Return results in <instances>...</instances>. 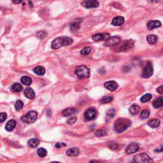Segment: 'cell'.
<instances>
[{"label":"cell","mask_w":163,"mask_h":163,"mask_svg":"<svg viewBox=\"0 0 163 163\" xmlns=\"http://www.w3.org/2000/svg\"><path fill=\"white\" fill-rule=\"evenodd\" d=\"M146 40L150 44H155L157 41V36L155 34H149L146 36Z\"/></svg>","instance_id":"25"},{"label":"cell","mask_w":163,"mask_h":163,"mask_svg":"<svg viewBox=\"0 0 163 163\" xmlns=\"http://www.w3.org/2000/svg\"><path fill=\"white\" fill-rule=\"evenodd\" d=\"M82 22V19H76V20H75L71 24V26H70V30H71V31L73 32L78 31L80 28V24Z\"/></svg>","instance_id":"14"},{"label":"cell","mask_w":163,"mask_h":163,"mask_svg":"<svg viewBox=\"0 0 163 163\" xmlns=\"http://www.w3.org/2000/svg\"><path fill=\"white\" fill-rule=\"evenodd\" d=\"M110 38V35L109 34H107V33H98V34H96L92 36V39L93 40H94L95 41H102V40H107L108 38Z\"/></svg>","instance_id":"12"},{"label":"cell","mask_w":163,"mask_h":163,"mask_svg":"<svg viewBox=\"0 0 163 163\" xmlns=\"http://www.w3.org/2000/svg\"><path fill=\"white\" fill-rule=\"evenodd\" d=\"M91 50H92V49H91V47H84V49H83L81 50L80 54H82V55H84V56L88 55V54H89L91 53Z\"/></svg>","instance_id":"33"},{"label":"cell","mask_w":163,"mask_h":163,"mask_svg":"<svg viewBox=\"0 0 163 163\" xmlns=\"http://www.w3.org/2000/svg\"><path fill=\"white\" fill-rule=\"evenodd\" d=\"M134 163H154L152 159L145 153L137 154L133 157Z\"/></svg>","instance_id":"4"},{"label":"cell","mask_w":163,"mask_h":163,"mask_svg":"<svg viewBox=\"0 0 163 163\" xmlns=\"http://www.w3.org/2000/svg\"><path fill=\"white\" fill-rule=\"evenodd\" d=\"M113 100L112 96H105L100 101V102L102 104H106L108 103Z\"/></svg>","instance_id":"31"},{"label":"cell","mask_w":163,"mask_h":163,"mask_svg":"<svg viewBox=\"0 0 163 163\" xmlns=\"http://www.w3.org/2000/svg\"><path fill=\"white\" fill-rule=\"evenodd\" d=\"M140 110V107L137 105H133L131 107L129 108V112L132 115H136L138 113Z\"/></svg>","instance_id":"28"},{"label":"cell","mask_w":163,"mask_h":163,"mask_svg":"<svg viewBox=\"0 0 163 163\" xmlns=\"http://www.w3.org/2000/svg\"><path fill=\"white\" fill-rule=\"evenodd\" d=\"M149 115H150V113L148 110H143L141 113L140 117H141L142 119H146L149 117Z\"/></svg>","instance_id":"37"},{"label":"cell","mask_w":163,"mask_h":163,"mask_svg":"<svg viewBox=\"0 0 163 163\" xmlns=\"http://www.w3.org/2000/svg\"><path fill=\"white\" fill-rule=\"evenodd\" d=\"M80 154V151L76 147H73L66 151V155L68 156H77Z\"/></svg>","instance_id":"20"},{"label":"cell","mask_w":163,"mask_h":163,"mask_svg":"<svg viewBox=\"0 0 163 163\" xmlns=\"http://www.w3.org/2000/svg\"><path fill=\"white\" fill-rule=\"evenodd\" d=\"M38 113L34 111H30L21 117L22 121L27 124H32L37 119Z\"/></svg>","instance_id":"5"},{"label":"cell","mask_w":163,"mask_h":163,"mask_svg":"<svg viewBox=\"0 0 163 163\" xmlns=\"http://www.w3.org/2000/svg\"><path fill=\"white\" fill-rule=\"evenodd\" d=\"M28 144L31 148H36L39 145V141L36 138H32L29 140Z\"/></svg>","instance_id":"23"},{"label":"cell","mask_w":163,"mask_h":163,"mask_svg":"<svg viewBox=\"0 0 163 163\" xmlns=\"http://www.w3.org/2000/svg\"><path fill=\"white\" fill-rule=\"evenodd\" d=\"M24 106V103H23V102H22V101L21 100H18L17 101V102L15 103V109L16 110H21L22 107H23Z\"/></svg>","instance_id":"34"},{"label":"cell","mask_w":163,"mask_h":163,"mask_svg":"<svg viewBox=\"0 0 163 163\" xmlns=\"http://www.w3.org/2000/svg\"><path fill=\"white\" fill-rule=\"evenodd\" d=\"M120 41V38L117 36H114L108 38L106 40V42L105 43V45L107 47H111L114 46L118 44Z\"/></svg>","instance_id":"8"},{"label":"cell","mask_w":163,"mask_h":163,"mask_svg":"<svg viewBox=\"0 0 163 163\" xmlns=\"http://www.w3.org/2000/svg\"><path fill=\"white\" fill-rule=\"evenodd\" d=\"M38 155L40 157H45L47 155V151L46 149L43 148H40L38 150Z\"/></svg>","instance_id":"30"},{"label":"cell","mask_w":163,"mask_h":163,"mask_svg":"<svg viewBox=\"0 0 163 163\" xmlns=\"http://www.w3.org/2000/svg\"><path fill=\"white\" fill-rule=\"evenodd\" d=\"M96 136H97L98 137H102V136H105L107 135V132L105 131L104 129H100L97 131L95 133Z\"/></svg>","instance_id":"36"},{"label":"cell","mask_w":163,"mask_h":163,"mask_svg":"<svg viewBox=\"0 0 163 163\" xmlns=\"http://www.w3.org/2000/svg\"><path fill=\"white\" fill-rule=\"evenodd\" d=\"M161 26V22L157 21V20H154V21H151L148 22L147 24V28L149 30H153V29L157 28Z\"/></svg>","instance_id":"15"},{"label":"cell","mask_w":163,"mask_h":163,"mask_svg":"<svg viewBox=\"0 0 163 163\" xmlns=\"http://www.w3.org/2000/svg\"><path fill=\"white\" fill-rule=\"evenodd\" d=\"M153 73H154V68H153L152 64L151 62H148L143 69L142 76L143 78H148L153 75Z\"/></svg>","instance_id":"6"},{"label":"cell","mask_w":163,"mask_h":163,"mask_svg":"<svg viewBox=\"0 0 163 163\" xmlns=\"http://www.w3.org/2000/svg\"><path fill=\"white\" fill-rule=\"evenodd\" d=\"M7 115L5 113H0V123H1L6 120Z\"/></svg>","instance_id":"39"},{"label":"cell","mask_w":163,"mask_h":163,"mask_svg":"<svg viewBox=\"0 0 163 163\" xmlns=\"http://www.w3.org/2000/svg\"><path fill=\"white\" fill-rule=\"evenodd\" d=\"M21 81L22 84L25 85H30L32 83V79L28 76H22L21 79Z\"/></svg>","instance_id":"26"},{"label":"cell","mask_w":163,"mask_h":163,"mask_svg":"<svg viewBox=\"0 0 163 163\" xmlns=\"http://www.w3.org/2000/svg\"><path fill=\"white\" fill-rule=\"evenodd\" d=\"M108 146H109V148L111 149L116 150L118 148L119 145H118V144H117L116 143H110V144H109Z\"/></svg>","instance_id":"40"},{"label":"cell","mask_w":163,"mask_h":163,"mask_svg":"<svg viewBox=\"0 0 163 163\" xmlns=\"http://www.w3.org/2000/svg\"><path fill=\"white\" fill-rule=\"evenodd\" d=\"M76 120H77V118L75 117L69 118V119L68 120V121H67V123L69 124V125H72V124H73L76 122Z\"/></svg>","instance_id":"38"},{"label":"cell","mask_w":163,"mask_h":163,"mask_svg":"<svg viewBox=\"0 0 163 163\" xmlns=\"http://www.w3.org/2000/svg\"><path fill=\"white\" fill-rule=\"evenodd\" d=\"M89 163H99L98 161H91Z\"/></svg>","instance_id":"43"},{"label":"cell","mask_w":163,"mask_h":163,"mask_svg":"<svg viewBox=\"0 0 163 163\" xmlns=\"http://www.w3.org/2000/svg\"><path fill=\"white\" fill-rule=\"evenodd\" d=\"M47 32L45 31H40L36 33V36L38 38H40V39H43V38L47 36Z\"/></svg>","instance_id":"35"},{"label":"cell","mask_w":163,"mask_h":163,"mask_svg":"<svg viewBox=\"0 0 163 163\" xmlns=\"http://www.w3.org/2000/svg\"><path fill=\"white\" fill-rule=\"evenodd\" d=\"M152 96L151 94H145V95H143V96L140 99V100L142 102V103H146V102L149 101L152 99Z\"/></svg>","instance_id":"29"},{"label":"cell","mask_w":163,"mask_h":163,"mask_svg":"<svg viewBox=\"0 0 163 163\" xmlns=\"http://www.w3.org/2000/svg\"><path fill=\"white\" fill-rule=\"evenodd\" d=\"M22 90H23V87L20 84H19V83H15L12 87V91L13 92H19L22 91Z\"/></svg>","instance_id":"27"},{"label":"cell","mask_w":163,"mask_h":163,"mask_svg":"<svg viewBox=\"0 0 163 163\" xmlns=\"http://www.w3.org/2000/svg\"><path fill=\"white\" fill-rule=\"evenodd\" d=\"M138 150H139V145L136 142H133L131 143L130 144L127 146L126 151L127 154H133V153L136 152Z\"/></svg>","instance_id":"10"},{"label":"cell","mask_w":163,"mask_h":163,"mask_svg":"<svg viewBox=\"0 0 163 163\" xmlns=\"http://www.w3.org/2000/svg\"><path fill=\"white\" fill-rule=\"evenodd\" d=\"M157 92H159V94H162L163 93V86L161 85L160 87H159L157 89Z\"/></svg>","instance_id":"42"},{"label":"cell","mask_w":163,"mask_h":163,"mask_svg":"<svg viewBox=\"0 0 163 163\" xmlns=\"http://www.w3.org/2000/svg\"><path fill=\"white\" fill-rule=\"evenodd\" d=\"M51 163H60L59 162H51Z\"/></svg>","instance_id":"45"},{"label":"cell","mask_w":163,"mask_h":163,"mask_svg":"<svg viewBox=\"0 0 163 163\" xmlns=\"http://www.w3.org/2000/svg\"><path fill=\"white\" fill-rule=\"evenodd\" d=\"M131 124V121L125 118H119L116 120L114 124V128L118 133H121L126 131Z\"/></svg>","instance_id":"1"},{"label":"cell","mask_w":163,"mask_h":163,"mask_svg":"<svg viewBox=\"0 0 163 163\" xmlns=\"http://www.w3.org/2000/svg\"><path fill=\"white\" fill-rule=\"evenodd\" d=\"M73 40L69 37H58L54 40L51 47L53 49H58L63 46H68L72 44Z\"/></svg>","instance_id":"2"},{"label":"cell","mask_w":163,"mask_h":163,"mask_svg":"<svg viewBox=\"0 0 163 163\" xmlns=\"http://www.w3.org/2000/svg\"><path fill=\"white\" fill-rule=\"evenodd\" d=\"M76 112V110L74 108H68L64 110L62 112V114L63 116L65 117H69L72 116V115L75 114Z\"/></svg>","instance_id":"18"},{"label":"cell","mask_w":163,"mask_h":163,"mask_svg":"<svg viewBox=\"0 0 163 163\" xmlns=\"http://www.w3.org/2000/svg\"><path fill=\"white\" fill-rule=\"evenodd\" d=\"M33 72L38 75H43L45 73V69L43 67L38 66L33 69Z\"/></svg>","instance_id":"24"},{"label":"cell","mask_w":163,"mask_h":163,"mask_svg":"<svg viewBox=\"0 0 163 163\" xmlns=\"http://www.w3.org/2000/svg\"><path fill=\"white\" fill-rule=\"evenodd\" d=\"M116 114V110L114 109H110L107 111V120H109L110 119H111V118H113V116Z\"/></svg>","instance_id":"32"},{"label":"cell","mask_w":163,"mask_h":163,"mask_svg":"<svg viewBox=\"0 0 163 163\" xmlns=\"http://www.w3.org/2000/svg\"><path fill=\"white\" fill-rule=\"evenodd\" d=\"M14 3H21V1H14Z\"/></svg>","instance_id":"44"},{"label":"cell","mask_w":163,"mask_h":163,"mask_svg":"<svg viewBox=\"0 0 163 163\" xmlns=\"http://www.w3.org/2000/svg\"><path fill=\"white\" fill-rule=\"evenodd\" d=\"M152 105L155 108H159L162 107L163 105L162 97H159V98L155 100L154 101V102H153Z\"/></svg>","instance_id":"21"},{"label":"cell","mask_w":163,"mask_h":163,"mask_svg":"<svg viewBox=\"0 0 163 163\" xmlns=\"http://www.w3.org/2000/svg\"><path fill=\"white\" fill-rule=\"evenodd\" d=\"M124 22V18L121 16H117V17H114L111 21V24L115 25V26H120Z\"/></svg>","instance_id":"16"},{"label":"cell","mask_w":163,"mask_h":163,"mask_svg":"<svg viewBox=\"0 0 163 163\" xmlns=\"http://www.w3.org/2000/svg\"><path fill=\"white\" fill-rule=\"evenodd\" d=\"M16 125H17V122L15 120H10L6 124L5 129L8 131H12L15 129Z\"/></svg>","instance_id":"17"},{"label":"cell","mask_w":163,"mask_h":163,"mask_svg":"<svg viewBox=\"0 0 163 163\" xmlns=\"http://www.w3.org/2000/svg\"><path fill=\"white\" fill-rule=\"evenodd\" d=\"M104 85L105 88L111 91H113L115 90H116L117 88L118 87L117 83L115 81H108L105 83Z\"/></svg>","instance_id":"13"},{"label":"cell","mask_w":163,"mask_h":163,"mask_svg":"<svg viewBox=\"0 0 163 163\" xmlns=\"http://www.w3.org/2000/svg\"><path fill=\"white\" fill-rule=\"evenodd\" d=\"M160 120L158 119H152L149 121L148 125L152 128H156L160 126Z\"/></svg>","instance_id":"22"},{"label":"cell","mask_w":163,"mask_h":163,"mask_svg":"<svg viewBox=\"0 0 163 163\" xmlns=\"http://www.w3.org/2000/svg\"><path fill=\"white\" fill-rule=\"evenodd\" d=\"M82 5L87 8H96L100 5V3L96 0H89V1H84L82 3Z\"/></svg>","instance_id":"11"},{"label":"cell","mask_w":163,"mask_h":163,"mask_svg":"<svg viewBox=\"0 0 163 163\" xmlns=\"http://www.w3.org/2000/svg\"><path fill=\"white\" fill-rule=\"evenodd\" d=\"M75 73L80 80L89 78L90 76V69L85 65L78 66L76 67Z\"/></svg>","instance_id":"3"},{"label":"cell","mask_w":163,"mask_h":163,"mask_svg":"<svg viewBox=\"0 0 163 163\" xmlns=\"http://www.w3.org/2000/svg\"><path fill=\"white\" fill-rule=\"evenodd\" d=\"M24 95L25 96V97H27L29 99H33L35 96V93L31 88L28 87L25 89Z\"/></svg>","instance_id":"19"},{"label":"cell","mask_w":163,"mask_h":163,"mask_svg":"<svg viewBox=\"0 0 163 163\" xmlns=\"http://www.w3.org/2000/svg\"><path fill=\"white\" fill-rule=\"evenodd\" d=\"M96 116V111L93 108H90L86 110L85 113V118L87 120H92L95 119Z\"/></svg>","instance_id":"9"},{"label":"cell","mask_w":163,"mask_h":163,"mask_svg":"<svg viewBox=\"0 0 163 163\" xmlns=\"http://www.w3.org/2000/svg\"><path fill=\"white\" fill-rule=\"evenodd\" d=\"M134 46V41L133 40H127V41H125L121 45L120 48H119V50L121 51V52H126V51H127L130 50L131 48H133Z\"/></svg>","instance_id":"7"},{"label":"cell","mask_w":163,"mask_h":163,"mask_svg":"<svg viewBox=\"0 0 163 163\" xmlns=\"http://www.w3.org/2000/svg\"><path fill=\"white\" fill-rule=\"evenodd\" d=\"M55 146H56V148L60 149V148H61L62 146H66V145L65 144V143H57Z\"/></svg>","instance_id":"41"}]
</instances>
